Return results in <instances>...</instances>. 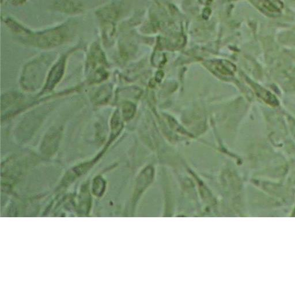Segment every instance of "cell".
Returning a JSON list of instances; mask_svg holds the SVG:
<instances>
[{"instance_id": "6da1fadb", "label": "cell", "mask_w": 295, "mask_h": 295, "mask_svg": "<svg viewBox=\"0 0 295 295\" xmlns=\"http://www.w3.org/2000/svg\"><path fill=\"white\" fill-rule=\"evenodd\" d=\"M64 70L62 64H59L51 72L47 84L46 85L45 90L52 89L55 85L59 81L61 78Z\"/></svg>"}]
</instances>
